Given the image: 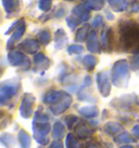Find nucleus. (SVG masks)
<instances>
[{"instance_id":"f704fd0d","label":"nucleus","mask_w":139,"mask_h":148,"mask_svg":"<svg viewBox=\"0 0 139 148\" xmlns=\"http://www.w3.org/2000/svg\"><path fill=\"white\" fill-rule=\"evenodd\" d=\"M133 65L134 66H139V55L136 56L134 58V61H133Z\"/></svg>"},{"instance_id":"c9c22d12","label":"nucleus","mask_w":139,"mask_h":148,"mask_svg":"<svg viewBox=\"0 0 139 148\" xmlns=\"http://www.w3.org/2000/svg\"><path fill=\"white\" fill-rule=\"evenodd\" d=\"M132 9H133V11H139V2H135V3H133Z\"/></svg>"},{"instance_id":"f257e3e1","label":"nucleus","mask_w":139,"mask_h":148,"mask_svg":"<svg viewBox=\"0 0 139 148\" xmlns=\"http://www.w3.org/2000/svg\"><path fill=\"white\" fill-rule=\"evenodd\" d=\"M121 47L124 51L139 53V25L134 22H121Z\"/></svg>"},{"instance_id":"aec40b11","label":"nucleus","mask_w":139,"mask_h":148,"mask_svg":"<svg viewBox=\"0 0 139 148\" xmlns=\"http://www.w3.org/2000/svg\"><path fill=\"white\" fill-rule=\"evenodd\" d=\"M84 65L89 70H93L95 68V65L97 64V59L93 57V56H86L84 58Z\"/></svg>"},{"instance_id":"9b49d317","label":"nucleus","mask_w":139,"mask_h":148,"mask_svg":"<svg viewBox=\"0 0 139 148\" xmlns=\"http://www.w3.org/2000/svg\"><path fill=\"white\" fill-rule=\"evenodd\" d=\"M8 58H9L10 63L12 65H21L22 63H24L26 61L25 56L22 52H19V51H14V52L9 53Z\"/></svg>"},{"instance_id":"cd10ccee","label":"nucleus","mask_w":139,"mask_h":148,"mask_svg":"<svg viewBox=\"0 0 139 148\" xmlns=\"http://www.w3.org/2000/svg\"><path fill=\"white\" fill-rule=\"evenodd\" d=\"M45 60H47V58L42 55V53H37V55L35 56V58H34L35 64H40V63H42Z\"/></svg>"},{"instance_id":"4468645a","label":"nucleus","mask_w":139,"mask_h":148,"mask_svg":"<svg viewBox=\"0 0 139 148\" xmlns=\"http://www.w3.org/2000/svg\"><path fill=\"white\" fill-rule=\"evenodd\" d=\"M18 138H19V143H20V145L22 146V148L31 147V137H29V135H28L25 131H23V130L20 131Z\"/></svg>"},{"instance_id":"7ed1b4c3","label":"nucleus","mask_w":139,"mask_h":148,"mask_svg":"<svg viewBox=\"0 0 139 148\" xmlns=\"http://www.w3.org/2000/svg\"><path fill=\"white\" fill-rule=\"evenodd\" d=\"M97 84L98 88L103 96H108L110 94V89H111V85L109 82V77L108 74L104 72L97 74Z\"/></svg>"},{"instance_id":"0eeeda50","label":"nucleus","mask_w":139,"mask_h":148,"mask_svg":"<svg viewBox=\"0 0 139 148\" xmlns=\"http://www.w3.org/2000/svg\"><path fill=\"white\" fill-rule=\"evenodd\" d=\"M71 102H72L71 96L65 95L64 98H63L61 101H59V103H57V105H55L53 107H51V111H52L55 114H60V113L64 112V111L69 108V106L71 105Z\"/></svg>"},{"instance_id":"ddd939ff","label":"nucleus","mask_w":139,"mask_h":148,"mask_svg":"<svg viewBox=\"0 0 139 148\" xmlns=\"http://www.w3.org/2000/svg\"><path fill=\"white\" fill-rule=\"evenodd\" d=\"M64 135V126L61 122H56L52 126V137L59 140L62 138V136Z\"/></svg>"},{"instance_id":"b1692460","label":"nucleus","mask_w":139,"mask_h":148,"mask_svg":"<svg viewBox=\"0 0 139 148\" xmlns=\"http://www.w3.org/2000/svg\"><path fill=\"white\" fill-rule=\"evenodd\" d=\"M65 122H66V124H67V127H69V129H72L75 124L78 123V118L75 116H69L65 118Z\"/></svg>"},{"instance_id":"412c9836","label":"nucleus","mask_w":139,"mask_h":148,"mask_svg":"<svg viewBox=\"0 0 139 148\" xmlns=\"http://www.w3.org/2000/svg\"><path fill=\"white\" fill-rule=\"evenodd\" d=\"M66 147L78 148V140L73 134H67V136H66Z\"/></svg>"},{"instance_id":"393cba45","label":"nucleus","mask_w":139,"mask_h":148,"mask_svg":"<svg viewBox=\"0 0 139 148\" xmlns=\"http://www.w3.org/2000/svg\"><path fill=\"white\" fill-rule=\"evenodd\" d=\"M39 39H40V42H42V44H48V42H50V39H51V35L49 34L48 32H42L40 34H39Z\"/></svg>"},{"instance_id":"2eb2a0df","label":"nucleus","mask_w":139,"mask_h":148,"mask_svg":"<svg viewBox=\"0 0 139 148\" xmlns=\"http://www.w3.org/2000/svg\"><path fill=\"white\" fill-rule=\"evenodd\" d=\"M121 129H122V125L119 124V123H116V122H109V123H107L106 126H104V131H106L109 135H111V136L115 135L116 133H119L121 131Z\"/></svg>"},{"instance_id":"9d476101","label":"nucleus","mask_w":139,"mask_h":148,"mask_svg":"<svg viewBox=\"0 0 139 148\" xmlns=\"http://www.w3.org/2000/svg\"><path fill=\"white\" fill-rule=\"evenodd\" d=\"M20 48H21L22 50L28 52V53H35V52L38 50L39 45H38V42H36V40L27 39V40H25L23 44L20 45Z\"/></svg>"},{"instance_id":"39448f33","label":"nucleus","mask_w":139,"mask_h":148,"mask_svg":"<svg viewBox=\"0 0 139 148\" xmlns=\"http://www.w3.org/2000/svg\"><path fill=\"white\" fill-rule=\"evenodd\" d=\"M33 127H34V135H35V137L47 136V134L50 132L51 129L50 124L48 122H36V121H34Z\"/></svg>"},{"instance_id":"c85d7f7f","label":"nucleus","mask_w":139,"mask_h":148,"mask_svg":"<svg viewBox=\"0 0 139 148\" xmlns=\"http://www.w3.org/2000/svg\"><path fill=\"white\" fill-rule=\"evenodd\" d=\"M50 5H51V0H42L39 7H40V9H42L44 11H47V10L50 8Z\"/></svg>"},{"instance_id":"a878e982","label":"nucleus","mask_w":139,"mask_h":148,"mask_svg":"<svg viewBox=\"0 0 139 148\" xmlns=\"http://www.w3.org/2000/svg\"><path fill=\"white\" fill-rule=\"evenodd\" d=\"M35 121L36 122H48V116L40 111H37L35 113Z\"/></svg>"},{"instance_id":"e433bc0d","label":"nucleus","mask_w":139,"mask_h":148,"mask_svg":"<svg viewBox=\"0 0 139 148\" xmlns=\"http://www.w3.org/2000/svg\"><path fill=\"white\" fill-rule=\"evenodd\" d=\"M85 148H101V147L98 146V145H95V144H89V145H86Z\"/></svg>"},{"instance_id":"dca6fc26","label":"nucleus","mask_w":139,"mask_h":148,"mask_svg":"<svg viewBox=\"0 0 139 148\" xmlns=\"http://www.w3.org/2000/svg\"><path fill=\"white\" fill-rule=\"evenodd\" d=\"M79 113L84 116L85 118H93L98 114V109L96 107H84V108H80L79 109Z\"/></svg>"},{"instance_id":"4c0bfd02","label":"nucleus","mask_w":139,"mask_h":148,"mask_svg":"<svg viewBox=\"0 0 139 148\" xmlns=\"http://www.w3.org/2000/svg\"><path fill=\"white\" fill-rule=\"evenodd\" d=\"M120 148H135L133 146H130V145H127V146H121Z\"/></svg>"},{"instance_id":"72a5a7b5","label":"nucleus","mask_w":139,"mask_h":148,"mask_svg":"<svg viewBox=\"0 0 139 148\" xmlns=\"http://www.w3.org/2000/svg\"><path fill=\"white\" fill-rule=\"evenodd\" d=\"M67 23H69V25L72 28H74L75 26H76V22H75L73 18H69V20H67Z\"/></svg>"},{"instance_id":"a211bd4d","label":"nucleus","mask_w":139,"mask_h":148,"mask_svg":"<svg viewBox=\"0 0 139 148\" xmlns=\"http://www.w3.org/2000/svg\"><path fill=\"white\" fill-rule=\"evenodd\" d=\"M115 142L119 144H128V143H134L135 139L132 138V136H130L128 133H122L121 135H119L117 137H115Z\"/></svg>"},{"instance_id":"4be33fe9","label":"nucleus","mask_w":139,"mask_h":148,"mask_svg":"<svg viewBox=\"0 0 139 148\" xmlns=\"http://www.w3.org/2000/svg\"><path fill=\"white\" fill-rule=\"evenodd\" d=\"M87 32H88V28L86 27V26L79 28L78 32H77V35H76V40H79V42L85 40V38L87 36Z\"/></svg>"},{"instance_id":"bb28decb","label":"nucleus","mask_w":139,"mask_h":148,"mask_svg":"<svg viewBox=\"0 0 139 148\" xmlns=\"http://www.w3.org/2000/svg\"><path fill=\"white\" fill-rule=\"evenodd\" d=\"M84 48L79 45H72L69 47V53H82Z\"/></svg>"},{"instance_id":"f3484780","label":"nucleus","mask_w":139,"mask_h":148,"mask_svg":"<svg viewBox=\"0 0 139 148\" xmlns=\"http://www.w3.org/2000/svg\"><path fill=\"white\" fill-rule=\"evenodd\" d=\"M24 32H25V25H21V26H19V27L15 29V32L12 34V36H11V39H10V42H8V45L10 44V46L13 44L14 42H16L18 39H20L21 38V36L24 34Z\"/></svg>"},{"instance_id":"c756f323","label":"nucleus","mask_w":139,"mask_h":148,"mask_svg":"<svg viewBox=\"0 0 139 148\" xmlns=\"http://www.w3.org/2000/svg\"><path fill=\"white\" fill-rule=\"evenodd\" d=\"M13 0H3V5L5 7L7 11H11L12 7H13Z\"/></svg>"},{"instance_id":"6e6552de","label":"nucleus","mask_w":139,"mask_h":148,"mask_svg":"<svg viewBox=\"0 0 139 148\" xmlns=\"http://www.w3.org/2000/svg\"><path fill=\"white\" fill-rule=\"evenodd\" d=\"M18 90L16 85H3L1 88V101L5 103V100H8L13 96Z\"/></svg>"},{"instance_id":"473e14b6","label":"nucleus","mask_w":139,"mask_h":148,"mask_svg":"<svg viewBox=\"0 0 139 148\" xmlns=\"http://www.w3.org/2000/svg\"><path fill=\"white\" fill-rule=\"evenodd\" d=\"M133 134L135 135V136H137V137H139V125H136V126H134V129H133Z\"/></svg>"},{"instance_id":"20e7f679","label":"nucleus","mask_w":139,"mask_h":148,"mask_svg":"<svg viewBox=\"0 0 139 148\" xmlns=\"http://www.w3.org/2000/svg\"><path fill=\"white\" fill-rule=\"evenodd\" d=\"M34 101L35 99L33 97L32 95H25L22 100V105H21V114L24 118H28L31 116L33 112V105H34Z\"/></svg>"},{"instance_id":"7c9ffc66","label":"nucleus","mask_w":139,"mask_h":148,"mask_svg":"<svg viewBox=\"0 0 139 148\" xmlns=\"http://www.w3.org/2000/svg\"><path fill=\"white\" fill-rule=\"evenodd\" d=\"M49 148H63V145H62V143L59 142V140H55V142H52V143L50 144Z\"/></svg>"},{"instance_id":"5701e85b","label":"nucleus","mask_w":139,"mask_h":148,"mask_svg":"<svg viewBox=\"0 0 139 148\" xmlns=\"http://www.w3.org/2000/svg\"><path fill=\"white\" fill-rule=\"evenodd\" d=\"M1 139H7V142L2 143L7 147H12L14 145V137L11 134H2L1 135Z\"/></svg>"},{"instance_id":"1a4fd4ad","label":"nucleus","mask_w":139,"mask_h":148,"mask_svg":"<svg viewBox=\"0 0 139 148\" xmlns=\"http://www.w3.org/2000/svg\"><path fill=\"white\" fill-rule=\"evenodd\" d=\"M64 92L53 90V92H50L49 94H47L45 98H44V101L46 102V103H57V102L61 101L64 98Z\"/></svg>"},{"instance_id":"f8f14e48","label":"nucleus","mask_w":139,"mask_h":148,"mask_svg":"<svg viewBox=\"0 0 139 148\" xmlns=\"http://www.w3.org/2000/svg\"><path fill=\"white\" fill-rule=\"evenodd\" d=\"M87 48L91 52H96L99 51V46H98V40L96 37V33L91 32L87 37Z\"/></svg>"},{"instance_id":"2f4dec72","label":"nucleus","mask_w":139,"mask_h":148,"mask_svg":"<svg viewBox=\"0 0 139 148\" xmlns=\"http://www.w3.org/2000/svg\"><path fill=\"white\" fill-rule=\"evenodd\" d=\"M101 23H102V18H101V16H97V18H95V20H93V26H96V27H97V26H99V25H100Z\"/></svg>"},{"instance_id":"f03ea898","label":"nucleus","mask_w":139,"mask_h":148,"mask_svg":"<svg viewBox=\"0 0 139 148\" xmlns=\"http://www.w3.org/2000/svg\"><path fill=\"white\" fill-rule=\"evenodd\" d=\"M129 77V65L125 60L117 61L112 70V81L116 86H125Z\"/></svg>"},{"instance_id":"6ab92c4d","label":"nucleus","mask_w":139,"mask_h":148,"mask_svg":"<svg viewBox=\"0 0 139 148\" xmlns=\"http://www.w3.org/2000/svg\"><path fill=\"white\" fill-rule=\"evenodd\" d=\"M110 5H112L115 11H123L127 5V2L125 0H110Z\"/></svg>"},{"instance_id":"423d86ee","label":"nucleus","mask_w":139,"mask_h":148,"mask_svg":"<svg viewBox=\"0 0 139 148\" xmlns=\"http://www.w3.org/2000/svg\"><path fill=\"white\" fill-rule=\"evenodd\" d=\"M95 133V130L89 129L85 122H79L75 127V134L78 138H87Z\"/></svg>"}]
</instances>
